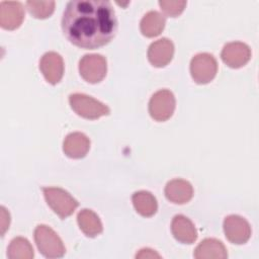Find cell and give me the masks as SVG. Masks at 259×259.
Segmentation results:
<instances>
[{
	"label": "cell",
	"mask_w": 259,
	"mask_h": 259,
	"mask_svg": "<svg viewBox=\"0 0 259 259\" xmlns=\"http://www.w3.org/2000/svg\"><path fill=\"white\" fill-rule=\"evenodd\" d=\"M66 38L76 47L94 50L107 45L117 30L113 7L105 0H73L62 17Z\"/></svg>",
	"instance_id": "1"
},
{
	"label": "cell",
	"mask_w": 259,
	"mask_h": 259,
	"mask_svg": "<svg viewBox=\"0 0 259 259\" xmlns=\"http://www.w3.org/2000/svg\"><path fill=\"white\" fill-rule=\"evenodd\" d=\"M34 241L38 251L47 258H61L66 253L61 238L46 225H38L35 228Z\"/></svg>",
	"instance_id": "2"
},
{
	"label": "cell",
	"mask_w": 259,
	"mask_h": 259,
	"mask_svg": "<svg viewBox=\"0 0 259 259\" xmlns=\"http://www.w3.org/2000/svg\"><path fill=\"white\" fill-rule=\"evenodd\" d=\"M69 102L78 115L87 119H97L103 115H108L110 112L107 105L83 93L71 94Z\"/></svg>",
	"instance_id": "3"
},
{
	"label": "cell",
	"mask_w": 259,
	"mask_h": 259,
	"mask_svg": "<svg viewBox=\"0 0 259 259\" xmlns=\"http://www.w3.org/2000/svg\"><path fill=\"white\" fill-rule=\"evenodd\" d=\"M42 192L49 206L61 219L70 217L79 204L78 201L63 188L44 187Z\"/></svg>",
	"instance_id": "4"
},
{
	"label": "cell",
	"mask_w": 259,
	"mask_h": 259,
	"mask_svg": "<svg viewBox=\"0 0 259 259\" xmlns=\"http://www.w3.org/2000/svg\"><path fill=\"white\" fill-rule=\"evenodd\" d=\"M218 63L214 57L207 53L195 55L190 62V73L197 84L209 83L217 75Z\"/></svg>",
	"instance_id": "5"
},
{
	"label": "cell",
	"mask_w": 259,
	"mask_h": 259,
	"mask_svg": "<svg viewBox=\"0 0 259 259\" xmlns=\"http://www.w3.org/2000/svg\"><path fill=\"white\" fill-rule=\"evenodd\" d=\"M79 72L85 81L92 84L99 83L107 72L106 59L98 54L85 55L79 62Z\"/></svg>",
	"instance_id": "6"
},
{
	"label": "cell",
	"mask_w": 259,
	"mask_h": 259,
	"mask_svg": "<svg viewBox=\"0 0 259 259\" xmlns=\"http://www.w3.org/2000/svg\"><path fill=\"white\" fill-rule=\"evenodd\" d=\"M175 97L170 90L162 89L155 92L149 102V113L157 121L169 119L175 109Z\"/></svg>",
	"instance_id": "7"
},
{
	"label": "cell",
	"mask_w": 259,
	"mask_h": 259,
	"mask_svg": "<svg viewBox=\"0 0 259 259\" xmlns=\"http://www.w3.org/2000/svg\"><path fill=\"white\" fill-rule=\"evenodd\" d=\"M226 238L233 244H245L251 237V227L242 217L237 214L228 215L224 221Z\"/></svg>",
	"instance_id": "8"
},
{
	"label": "cell",
	"mask_w": 259,
	"mask_h": 259,
	"mask_svg": "<svg viewBox=\"0 0 259 259\" xmlns=\"http://www.w3.org/2000/svg\"><path fill=\"white\" fill-rule=\"evenodd\" d=\"M221 57L226 65L237 69L243 67L249 62L251 58V50L244 42L233 41L225 45Z\"/></svg>",
	"instance_id": "9"
},
{
	"label": "cell",
	"mask_w": 259,
	"mask_h": 259,
	"mask_svg": "<svg viewBox=\"0 0 259 259\" xmlns=\"http://www.w3.org/2000/svg\"><path fill=\"white\" fill-rule=\"evenodd\" d=\"M39 70L49 83H59L64 74L63 58L56 52L46 53L39 61Z\"/></svg>",
	"instance_id": "10"
},
{
	"label": "cell",
	"mask_w": 259,
	"mask_h": 259,
	"mask_svg": "<svg viewBox=\"0 0 259 259\" xmlns=\"http://www.w3.org/2000/svg\"><path fill=\"white\" fill-rule=\"evenodd\" d=\"M24 18V8L17 1H2L0 3V25L4 29L13 30L20 26Z\"/></svg>",
	"instance_id": "11"
},
{
	"label": "cell",
	"mask_w": 259,
	"mask_h": 259,
	"mask_svg": "<svg viewBox=\"0 0 259 259\" xmlns=\"http://www.w3.org/2000/svg\"><path fill=\"white\" fill-rule=\"evenodd\" d=\"M174 55V45L167 38L162 37L152 42L148 49V60L157 68L165 67L170 63Z\"/></svg>",
	"instance_id": "12"
},
{
	"label": "cell",
	"mask_w": 259,
	"mask_h": 259,
	"mask_svg": "<svg viewBox=\"0 0 259 259\" xmlns=\"http://www.w3.org/2000/svg\"><path fill=\"white\" fill-rule=\"evenodd\" d=\"M89 149L90 140L83 133H71L64 140L63 151L70 158L81 159L86 156Z\"/></svg>",
	"instance_id": "13"
},
{
	"label": "cell",
	"mask_w": 259,
	"mask_h": 259,
	"mask_svg": "<svg viewBox=\"0 0 259 259\" xmlns=\"http://www.w3.org/2000/svg\"><path fill=\"white\" fill-rule=\"evenodd\" d=\"M192 185L184 179H173L165 186V196L173 203H186L192 198Z\"/></svg>",
	"instance_id": "14"
},
{
	"label": "cell",
	"mask_w": 259,
	"mask_h": 259,
	"mask_svg": "<svg viewBox=\"0 0 259 259\" xmlns=\"http://www.w3.org/2000/svg\"><path fill=\"white\" fill-rule=\"evenodd\" d=\"M171 232L174 238L183 244H192L197 239V232L194 225L183 214H177L173 218Z\"/></svg>",
	"instance_id": "15"
},
{
	"label": "cell",
	"mask_w": 259,
	"mask_h": 259,
	"mask_svg": "<svg viewBox=\"0 0 259 259\" xmlns=\"http://www.w3.org/2000/svg\"><path fill=\"white\" fill-rule=\"evenodd\" d=\"M193 256L196 259H225L228 257V252L221 241L207 238L201 241L195 248Z\"/></svg>",
	"instance_id": "16"
},
{
	"label": "cell",
	"mask_w": 259,
	"mask_h": 259,
	"mask_svg": "<svg viewBox=\"0 0 259 259\" xmlns=\"http://www.w3.org/2000/svg\"><path fill=\"white\" fill-rule=\"evenodd\" d=\"M165 23L166 18L163 14L155 10L149 11L141 20V32L147 37H155L163 31Z\"/></svg>",
	"instance_id": "17"
},
{
	"label": "cell",
	"mask_w": 259,
	"mask_h": 259,
	"mask_svg": "<svg viewBox=\"0 0 259 259\" xmlns=\"http://www.w3.org/2000/svg\"><path fill=\"white\" fill-rule=\"evenodd\" d=\"M77 222L80 230L90 238L96 237L102 232V224L99 217L91 209L84 208L79 211Z\"/></svg>",
	"instance_id": "18"
},
{
	"label": "cell",
	"mask_w": 259,
	"mask_h": 259,
	"mask_svg": "<svg viewBox=\"0 0 259 259\" xmlns=\"http://www.w3.org/2000/svg\"><path fill=\"white\" fill-rule=\"evenodd\" d=\"M132 201L137 212L143 217H152L157 211V200L155 196L149 191L141 190L135 192L132 196Z\"/></svg>",
	"instance_id": "19"
},
{
	"label": "cell",
	"mask_w": 259,
	"mask_h": 259,
	"mask_svg": "<svg viewBox=\"0 0 259 259\" xmlns=\"http://www.w3.org/2000/svg\"><path fill=\"white\" fill-rule=\"evenodd\" d=\"M33 255L32 246L27 239L16 237L11 240L7 250L9 259H31Z\"/></svg>",
	"instance_id": "20"
},
{
	"label": "cell",
	"mask_w": 259,
	"mask_h": 259,
	"mask_svg": "<svg viewBox=\"0 0 259 259\" xmlns=\"http://www.w3.org/2000/svg\"><path fill=\"white\" fill-rule=\"evenodd\" d=\"M55 4V1H27L25 6L33 17L45 19L53 14Z\"/></svg>",
	"instance_id": "21"
},
{
	"label": "cell",
	"mask_w": 259,
	"mask_h": 259,
	"mask_svg": "<svg viewBox=\"0 0 259 259\" xmlns=\"http://www.w3.org/2000/svg\"><path fill=\"white\" fill-rule=\"evenodd\" d=\"M159 5L167 16L176 17L184 10L186 1H159Z\"/></svg>",
	"instance_id": "22"
},
{
	"label": "cell",
	"mask_w": 259,
	"mask_h": 259,
	"mask_svg": "<svg viewBox=\"0 0 259 259\" xmlns=\"http://www.w3.org/2000/svg\"><path fill=\"white\" fill-rule=\"evenodd\" d=\"M0 209H1V214H0V217H1V235L3 236L9 228L10 214L4 206H1Z\"/></svg>",
	"instance_id": "23"
},
{
	"label": "cell",
	"mask_w": 259,
	"mask_h": 259,
	"mask_svg": "<svg viewBox=\"0 0 259 259\" xmlns=\"http://www.w3.org/2000/svg\"><path fill=\"white\" fill-rule=\"evenodd\" d=\"M136 258H139V259L140 258H161V256L154 250L146 248V249L140 250V252L137 253Z\"/></svg>",
	"instance_id": "24"
}]
</instances>
